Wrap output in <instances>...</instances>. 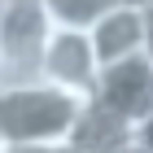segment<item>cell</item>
Segmentation results:
<instances>
[{"label": "cell", "instance_id": "1", "mask_svg": "<svg viewBox=\"0 0 153 153\" xmlns=\"http://www.w3.org/2000/svg\"><path fill=\"white\" fill-rule=\"evenodd\" d=\"M88 96H74L48 79L0 83V144H48L70 140Z\"/></svg>", "mask_w": 153, "mask_h": 153}, {"label": "cell", "instance_id": "2", "mask_svg": "<svg viewBox=\"0 0 153 153\" xmlns=\"http://www.w3.org/2000/svg\"><path fill=\"white\" fill-rule=\"evenodd\" d=\"M57 31V18L48 0H9L0 18V61H4V83L9 79H39L48 39Z\"/></svg>", "mask_w": 153, "mask_h": 153}, {"label": "cell", "instance_id": "3", "mask_svg": "<svg viewBox=\"0 0 153 153\" xmlns=\"http://www.w3.org/2000/svg\"><path fill=\"white\" fill-rule=\"evenodd\" d=\"M101 57H96V44L83 26H61L53 31L48 39V53H44V66H39V79L57 83L74 96H92L96 83H101Z\"/></svg>", "mask_w": 153, "mask_h": 153}, {"label": "cell", "instance_id": "4", "mask_svg": "<svg viewBox=\"0 0 153 153\" xmlns=\"http://www.w3.org/2000/svg\"><path fill=\"white\" fill-rule=\"evenodd\" d=\"M92 101H101L105 109L123 114L131 127H140L153 114V57L149 53H136V57L109 61L101 70V83H96Z\"/></svg>", "mask_w": 153, "mask_h": 153}, {"label": "cell", "instance_id": "5", "mask_svg": "<svg viewBox=\"0 0 153 153\" xmlns=\"http://www.w3.org/2000/svg\"><path fill=\"white\" fill-rule=\"evenodd\" d=\"M88 35L96 44L101 66L136 57V53H149V13H144V0H123V4L105 9L88 26Z\"/></svg>", "mask_w": 153, "mask_h": 153}, {"label": "cell", "instance_id": "6", "mask_svg": "<svg viewBox=\"0 0 153 153\" xmlns=\"http://www.w3.org/2000/svg\"><path fill=\"white\" fill-rule=\"evenodd\" d=\"M70 144L79 153H123L127 144H136V127L123 114H114V109H105L101 101L88 96V105H83L79 123L70 131Z\"/></svg>", "mask_w": 153, "mask_h": 153}, {"label": "cell", "instance_id": "7", "mask_svg": "<svg viewBox=\"0 0 153 153\" xmlns=\"http://www.w3.org/2000/svg\"><path fill=\"white\" fill-rule=\"evenodd\" d=\"M114 4H123V0H48V9H53V18L61 26H83V31Z\"/></svg>", "mask_w": 153, "mask_h": 153}, {"label": "cell", "instance_id": "8", "mask_svg": "<svg viewBox=\"0 0 153 153\" xmlns=\"http://www.w3.org/2000/svg\"><path fill=\"white\" fill-rule=\"evenodd\" d=\"M0 153H79L70 140H48V144H0Z\"/></svg>", "mask_w": 153, "mask_h": 153}, {"label": "cell", "instance_id": "9", "mask_svg": "<svg viewBox=\"0 0 153 153\" xmlns=\"http://www.w3.org/2000/svg\"><path fill=\"white\" fill-rule=\"evenodd\" d=\"M136 144H144V149H149V153H153V114H149V118H144L140 127H136Z\"/></svg>", "mask_w": 153, "mask_h": 153}, {"label": "cell", "instance_id": "10", "mask_svg": "<svg viewBox=\"0 0 153 153\" xmlns=\"http://www.w3.org/2000/svg\"><path fill=\"white\" fill-rule=\"evenodd\" d=\"M144 13H149V57H153V0H144Z\"/></svg>", "mask_w": 153, "mask_h": 153}, {"label": "cell", "instance_id": "11", "mask_svg": "<svg viewBox=\"0 0 153 153\" xmlns=\"http://www.w3.org/2000/svg\"><path fill=\"white\" fill-rule=\"evenodd\" d=\"M123 153H149V149H144V144H127Z\"/></svg>", "mask_w": 153, "mask_h": 153}, {"label": "cell", "instance_id": "12", "mask_svg": "<svg viewBox=\"0 0 153 153\" xmlns=\"http://www.w3.org/2000/svg\"><path fill=\"white\" fill-rule=\"evenodd\" d=\"M4 9H9V0H0V18H4Z\"/></svg>", "mask_w": 153, "mask_h": 153}, {"label": "cell", "instance_id": "13", "mask_svg": "<svg viewBox=\"0 0 153 153\" xmlns=\"http://www.w3.org/2000/svg\"><path fill=\"white\" fill-rule=\"evenodd\" d=\"M0 83H4V61H0Z\"/></svg>", "mask_w": 153, "mask_h": 153}]
</instances>
